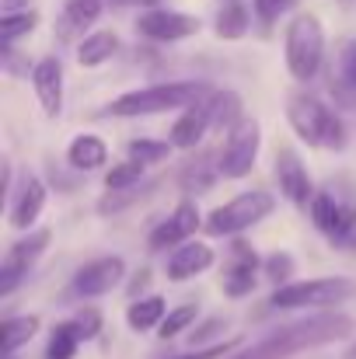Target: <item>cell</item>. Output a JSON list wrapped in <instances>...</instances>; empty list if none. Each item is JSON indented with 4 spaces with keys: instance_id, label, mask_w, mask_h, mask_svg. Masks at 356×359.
Instances as JSON below:
<instances>
[{
    "instance_id": "obj_1",
    "label": "cell",
    "mask_w": 356,
    "mask_h": 359,
    "mask_svg": "<svg viewBox=\"0 0 356 359\" xmlns=\"http://www.w3.org/2000/svg\"><path fill=\"white\" fill-rule=\"evenodd\" d=\"M353 332H356V321L350 314L325 311V314H311V318H301V321L272 328L258 342L237 349L231 359H290L297 353H308V349H322V346L343 342Z\"/></svg>"
},
{
    "instance_id": "obj_2",
    "label": "cell",
    "mask_w": 356,
    "mask_h": 359,
    "mask_svg": "<svg viewBox=\"0 0 356 359\" xmlns=\"http://www.w3.org/2000/svg\"><path fill=\"white\" fill-rule=\"evenodd\" d=\"M283 112H286V126L294 129V136L301 143H308L315 150H336V154L350 147V129H346L343 116L332 105H325L318 95L290 91Z\"/></svg>"
},
{
    "instance_id": "obj_3",
    "label": "cell",
    "mask_w": 356,
    "mask_h": 359,
    "mask_svg": "<svg viewBox=\"0 0 356 359\" xmlns=\"http://www.w3.org/2000/svg\"><path fill=\"white\" fill-rule=\"evenodd\" d=\"M213 84L206 81H164V84H147L136 91H122L116 102L109 105V116L116 119H147V116H161V112H175V109H192L196 102H203L210 95Z\"/></svg>"
},
{
    "instance_id": "obj_4",
    "label": "cell",
    "mask_w": 356,
    "mask_h": 359,
    "mask_svg": "<svg viewBox=\"0 0 356 359\" xmlns=\"http://www.w3.org/2000/svg\"><path fill=\"white\" fill-rule=\"evenodd\" d=\"M283 63L297 84H311L325 67V25L311 11H297L283 28Z\"/></svg>"
},
{
    "instance_id": "obj_5",
    "label": "cell",
    "mask_w": 356,
    "mask_h": 359,
    "mask_svg": "<svg viewBox=\"0 0 356 359\" xmlns=\"http://www.w3.org/2000/svg\"><path fill=\"white\" fill-rule=\"evenodd\" d=\"M272 210H276L272 192H265V189H251V192H241V196H235V199L220 203L217 210H210L203 231H206L210 238L237 241L244 231H251V227H258L262 220H269Z\"/></svg>"
},
{
    "instance_id": "obj_6",
    "label": "cell",
    "mask_w": 356,
    "mask_h": 359,
    "mask_svg": "<svg viewBox=\"0 0 356 359\" xmlns=\"http://www.w3.org/2000/svg\"><path fill=\"white\" fill-rule=\"evenodd\" d=\"M350 297H353V283L350 279L318 276V279H294L290 286L272 290L269 307H276V311H336Z\"/></svg>"
},
{
    "instance_id": "obj_7",
    "label": "cell",
    "mask_w": 356,
    "mask_h": 359,
    "mask_svg": "<svg viewBox=\"0 0 356 359\" xmlns=\"http://www.w3.org/2000/svg\"><path fill=\"white\" fill-rule=\"evenodd\" d=\"M308 213L329 244H336V248L356 244V196H343L336 185H322L315 192V203Z\"/></svg>"
},
{
    "instance_id": "obj_8",
    "label": "cell",
    "mask_w": 356,
    "mask_h": 359,
    "mask_svg": "<svg viewBox=\"0 0 356 359\" xmlns=\"http://www.w3.org/2000/svg\"><path fill=\"white\" fill-rule=\"evenodd\" d=\"M258 150H262V126H258L255 116H244L224 136V143L217 150L220 178H244V175H251V168L258 164Z\"/></svg>"
},
{
    "instance_id": "obj_9",
    "label": "cell",
    "mask_w": 356,
    "mask_h": 359,
    "mask_svg": "<svg viewBox=\"0 0 356 359\" xmlns=\"http://www.w3.org/2000/svg\"><path fill=\"white\" fill-rule=\"evenodd\" d=\"M136 35L143 42H154V46H175V42H185L192 39L203 21L196 14H185V11H168V7H150L136 18Z\"/></svg>"
},
{
    "instance_id": "obj_10",
    "label": "cell",
    "mask_w": 356,
    "mask_h": 359,
    "mask_svg": "<svg viewBox=\"0 0 356 359\" xmlns=\"http://www.w3.org/2000/svg\"><path fill=\"white\" fill-rule=\"evenodd\" d=\"M49 244H53V231L39 227V231H32V234H21V238L7 248L4 265H0V297H4V300L21 286V279L35 269V262L42 258V251H46Z\"/></svg>"
},
{
    "instance_id": "obj_11",
    "label": "cell",
    "mask_w": 356,
    "mask_h": 359,
    "mask_svg": "<svg viewBox=\"0 0 356 359\" xmlns=\"http://www.w3.org/2000/svg\"><path fill=\"white\" fill-rule=\"evenodd\" d=\"M272 178H276V185H279V192H283V199L286 203H294L297 210H311V203H315V182H311V171H308V164L301 161V154L294 150V147H286V143H279L276 147V161H272Z\"/></svg>"
},
{
    "instance_id": "obj_12",
    "label": "cell",
    "mask_w": 356,
    "mask_h": 359,
    "mask_svg": "<svg viewBox=\"0 0 356 359\" xmlns=\"http://www.w3.org/2000/svg\"><path fill=\"white\" fill-rule=\"evenodd\" d=\"M203 224H206V220H203L196 199H178V206L150 231L147 248H150V251H175V248L196 241V231H199Z\"/></svg>"
},
{
    "instance_id": "obj_13",
    "label": "cell",
    "mask_w": 356,
    "mask_h": 359,
    "mask_svg": "<svg viewBox=\"0 0 356 359\" xmlns=\"http://www.w3.org/2000/svg\"><path fill=\"white\" fill-rule=\"evenodd\" d=\"M258 269H262V258L258 251L248 244V241L237 238L231 244V255H228V265H224V276H220V293L228 300H244L251 297L258 286Z\"/></svg>"
},
{
    "instance_id": "obj_14",
    "label": "cell",
    "mask_w": 356,
    "mask_h": 359,
    "mask_svg": "<svg viewBox=\"0 0 356 359\" xmlns=\"http://www.w3.org/2000/svg\"><path fill=\"white\" fill-rule=\"evenodd\" d=\"M122 279H126V258L122 255H102V258L81 265L74 272L70 286H74V297L95 300V297H105L116 286H122Z\"/></svg>"
},
{
    "instance_id": "obj_15",
    "label": "cell",
    "mask_w": 356,
    "mask_h": 359,
    "mask_svg": "<svg viewBox=\"0 0 356 359\" xmlns=\"http://www.w3.org/2000/svg\"><path fill=\"white\" fill-rule=\"evenodd\" d=\"M46 203H49L46 182L35 178V175H25L18 182V189L11 192V199H7V224L14 231H21V234H32L39 217L46 213Z\"/></svg>"
},
{
    "instance_id": "obj_16",
    "label": "cell",
    "mask_w": 356,
    "mask_h": 359,
    "mask_svg": "<svg viewBox=\"0 0 356 359\" xmlns=\"http://www.w3.org/2000/svg\"><path fill=\"white\" fill-rule=\"evenodd\" d=\"M63 63L60 56H42L39 63H32V91H35V102L39 109L49 116V119H60L63 112Z\"/></svg>"
},
{
    "instance_id": "obj_17",
    "label": "cell",
    "mask_w": 356,
    "mask_h": 359,
    "mask_svg": "<svg viewBox=\"0 0 356 359\" xmlns=\"http://www.w3.org/2000/svg\"><path fill=\"white\" fill-rule=\"evenodd\" d=\"M213 262H217V251H213L206 241H189V244L168 251V258H164V276H168L171 283H189V279L210 272Z\"/></svg>"
},
{
    "instance_id": "obj_18",
    "label": "cell",
    "mask_w": 356,
    "mask_h": 359,
    "mask_svg": "<svg viewBox=\"0 0 356 359\" xmlns=\"http://www.w3.org/2000/svg\"><path fill=\"white\" fill-rule=\"evenodd\" d=\"M210 129H217V126H213V109H210V95H206L203 102H196L192 109H185L178 119L171 122L168 143L175 150H196V147H203V140H206Z\"/></svg>"
},
{
    "instance_id": "obj_19",
    "label": "cell",
    "mask_w": 356,
    "mask_h": 359,
    "mask_svg": "<svg viewBox=\"0 0 356 359\" xmlns=\"http://www.w3.org/2000/svg\"><path fill=\"white\" fill-rule=\"evenodd\" d=\"M329 91L343 109H356V39H339L329 70Z\"/></svg>"
},
{
    "instance_id": "obj_20",
    "label": "cell",
    "mask_w": 356,
    "mask_h": 359,
    "mask_svg": "<svg viewBox=\"0 0 356 359\" xmlns=\"http://www.w3.org/2000/svg\"><path fill=\"white\" fill-rule=\"evenodd\" d=\"M105 14V0H67L60 18H56V35L63 42H74V39H88L91 28L102 21Z\"/></svg>"
},
{
    "instance_id": "obj_21",
    "label": "cell",
    "mask_w": 356,
    "mask_h": 359,
    "mask_svg": "<svg viewBox=\"0 0 356 359\" xmlns=\"http://www.w3.org/2000/svg\"><path fill=\"white\" fill-rule=\"evenodd\" d=\"M67 164L81 175L88 171H102L109 164V143L98 133H77L67 147Z\"/></svg>"
},
{
    "instance_id": "obj_22",
    "label": "cell",
    "mask_w": 356,
    "mask_h": 359,
    "mask_svg": "<svg viewBox=\"0 0 356 359\" xmlns=\"http://www.w3.org/2000/svg\"><path fill=\"white\" fill-rule=\"evenodd\" d=\"M251 28V11L244 0H220L217 14H213V32L220 42H241Z\"/></svg>"
},
{
    "instance_id": "obj_23",
    "label": "cell",
    "mask_w": 356,
    "mask_h": 359,
    "mask_svg": "<svg viewBox=\"0 0 356 359\" xmlns=\"http://www.w3.org/2000/svg\"><path fill=\"white\" fill-rule=\"evenodd\" d=\"M217 178H220V161H217V154H199L196 161H189V164L182 168L178 185H182L185 199H192V196L206 192Z\"/></svg>"
},
{
    "instance_id": "obj_24",
    "label": "cell",
    "mask_w": 356,
    "mask_h": 359,
    "mask_svg": "<svg viewBox=\"0 0 356 359\" xmlns=\"http://www.w3.org/2000/svg\"><path fill=\"white\" fill-rule=\"evenodd\" d=\"M39 328H42L39 314H11V318H4V328H0V353H4V359H11L21 346H28L39 335Z\"/></svg>"
},
{
    "instance_id": "obj_25",
    "label": "cell",
    "mask_w": 356,
    "mask_h": 359,
    "mask_svg": "<svg viewBox=\"0 0 356 359\" xmlns=\"http://www.w3.org/2000/svg\"><path fill=\"white\" fill-rule=\"evenodd\" d=\"M164 318H168V304L157 293H147V297L133 300L129 311H126V325L133 332H157L164 325Z\"/></svg>"
},
{
    "instance_id": "obj_26",
    "label": "cell",
    "mask_w": 356,
    "mask_h": 359,
    "mask_svg": "<svg viewBox=\"0 0 356 359\" xmlns=\"http://www.w3.org/2000/svg\"><path fill=\"white\" fill-rule=\"evenodd\" d=\"M116 53H119V35L112 28H98V32H91L84 42H77V60H81V67H88V70L109 63Z\"/></svg>"
},
{
    "instance_id": "obj_27",
    "label": "cell",
    "mask_w": 356,
    "mask_h": 359,
    "mask_svg": "<svg viewBox=\"0 0 356 359\" xmlns=\"http://www.w3.org/2000/svg\"><path fill=\"white\" fill-rule=\"evenodd\" d=\"M81 332L74 321H60L49 335V346H46V359H74L77 349H81Z\"/></svg>"
},
{
    "instance_id": "obj_28",
    "label": "cell",
    "mask_w": 356,
    "mask_h": 359,
    "mask_svg": "<svg viewBox=\"0 0 356 359\" xmlns=\"http://www.w3.org/2000/svg\"><path fill=\"white\" fill-rule=\"evenodd\" d=\"M143 178H147V168L126 157V161H119L105 171V189L109 192H133V189H140Z\"/></svg>"
},
{
    "instance_id": "obj_29",
    "label": "cell",
    "mask_w": 356,
    "mask_h": 359,
    "mask_svg": "<svg viewBox=\"0 0 356 359\" xmlns=\"http://www.w3.org/2000/svg\"><path fill=\"white\" fill-rule=\"evenodd\" d=\"M297 4H301V0H251V18L262 25V32H269V28L279 25L286 14L294 18V14H297Z\"/></svg>"
},
{
    "instance_id": "obj_30",
    "label": "cell",
    "mask_w": 356,
    "mask_h": 359,
    "mask_svg": "<svg viewBox=\"0 0 356 359\" xmlns=\"http://www.w3.org/2000/svg\"><path fill=\"white\" fill-rule=\"evenodd\" d=\"M171 150H175V147H171L168 140H147V136H143V140H133V143H129V154H126V157L136 161V164H143V168H150V164H164V161L171 157Z\"/></svg>"
},
{
    "instance_id": "obj_31",
    "label": "cell",
    "mask_w": 356,
    "mask_h": 359,
    "mask_svg": "<svg viewBox=\"0 0 356 359\" xmlns=\"http://www.w3.org/2000/svg\"><path fill=\"white\" fill-rule=\"evenodd\" d=\"M39 28V11H21V14H4L0 18V39L4 46H14L18 39L32 35Z\"/></svg>"
},
{
    "instance_id": "obj_32",
    "label": "cell",
    "mask_w": 356,
    "mask_h": 359,
    "mask_svg": "<svg viewBox=\"0 0 356 359\" xmlns=\"http://www.w3.org/2000/svg\"><path fill=\"white\" fill-rule=\"evenodd\" d=\"M294 269H297V262H294L290 251H272L269 258H262V276H265L276 290L294 283Z\"/></svg>"
},
{
    "instance_id": "obj_33",
    "label": "cell",
    "mask_w": 356,
    "mask_h": 359,
    "mask_svg": "<svg viewBox=\"0 0 356 359\" xmlns=\"http://www.w3.org/2000/svg\"><path fill=\"white\" fill-rule=\"evenodd\" d=\"M199 318V304H178L175 311H168V318H164V325L157 328V335L168 342V339H178L192 321Z\"/></svg>"
},
{
    "instance_id": "obj_34",
    "label": "cell",
    "mask_w": 356,
    "mask_h": 359,
    "mask_svg": "<svg viewBox=\"0 0 356 359\" xmlns=\"http://www.w3.org/2000/svg\"><path fill=\"white\" fill-rule=\"evenodd\" d=\"M70 321L77 325V332H81V339H84V342H91V339L102 332V311H95V307H84V311H77Z\"/></svg>"
},
{
    "instance_id": "obj_35",
    "label": "cell",
    "mask_w": 356,
    "mask_h": 359,
    "mask_svg": "<svg viewBox=\"0 0 356 359\" xmlns=\"http://www.w3.org/2000/svg\"><path fill=\"white\" fill-rule=\"evenodd\" d=\"M237 349V342H213L210 349H196V353H185V356H175V359H231V353Z\"/></svg>"
},
{
    "instance_id": "obj_36",
    "label": "cell",
    "mask_w": 356,
    "mask_h": 359,
    "mask_svg": "<svg viewBox=\"0 0 356 359\" xmlns=\"http://www.w3.org/2000/svg\"><path fill=\"white\" fill-rule=\"evenodd\" d=\"M217 332H224V321H220V318H213V321H206L203 328H196V332H192V346H199V349H210L206 342H210Z\"/></svg>"
},
{
    "instance_id": "obj_37",
    "label": "cell",
    "mask_w": 356,
    "mask_h": 359,
    "mask_svg": "<svg viewBox=\"0 0 356 359\" xmlns=\"http://www.w3.org/2000/svg\"><path fill=\"white\" fill-rule=\"evenodd\" d=\"M147 286H150V269L143 265V269H140V272H133V279H129V297H133V300H140Z\"/></svg>"
},
{
    "instance_id": "obj_38",
    "label": "cell",
    "mask_w": 356,
    "mask_h": 359,
    "mask_svg": "<svg viewBox=\"0 0 356 359\" xmlns=\"http://www.w3.org/2000/svg\"><path fill=\"white\" fill-rule=\"evenodd\" d=\"M28 4H32V0H0L4 14H21V11H32Z\"/></svg>"
},
{
    "instance_id": "obj_39",
    "label": "cell",
    "mask_w": 356,
    "mask_h": 359,
    "mask_svg": "<svg viewBox=\"0 0 356 359\" xmlns=\"http://www.w3.org/2000/svg\"><path fill=\"white\" fill-rule=\"evenodd\" d=\"M350 359H356V346H353V349H350Z\"/></svg>"
},
{
    "instance_id": "obj_40",
    "label": "cell",
    "mask_w": 356,
    "mask_h": 359,
    "mask_svg": "<svg viewBox=\"0 0 356 359\" xmlns=\"http://www.w3.org/2000/svg\"><path fill=\"white\" fill-rule=\"evenodd\" d=\"M112 4H133V0H112Z\"/></svg>"
}]
</instances>
